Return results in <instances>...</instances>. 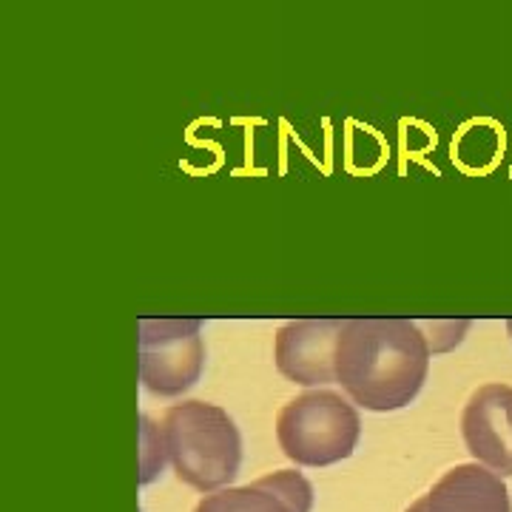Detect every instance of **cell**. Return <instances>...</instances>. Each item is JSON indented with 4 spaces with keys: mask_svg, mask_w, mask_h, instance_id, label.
<instances>
[{
    "mask_svg": "<svg viewBox=\"0 0 512 512\" xmlns=\"http://www.w3.org/2000/svg\"><path fill=\"white\" fill-rule=\"evenodd\" d=\"M163 439L177 478L214 493L231 484L242 464V436L234 419L211 402H183L163 416Z\"/></svg>",
    "mask_w": 512,
    "mask_h": 512,
    "instance_id": "2",
    "label": "cell"
},
{
    "mask_svg": "<svg viewBox=\"0 0 512 512\" xmlns=\"http://www.w3.org/2000/svg\"><path fill=\"white\" fill-rule=\"evenodd\" d=\"M421 512H512L501 476L481 464H458L419 498Z\"/></svg>",
    "mask_w": 512,
    "mask_h": 512,
    "instance_id": "8",
    "label": "cell"
},
{
    "mask_svg": "<svg viewBox=\"0 0 512 512\" xmlns=\"http://www.w3.org/2000/svg\"><path fill=\"white\" fill-rule=\"evenodd\" d=\"M362 436L356 407L333 393L311 390L285 404L276 416V441L299 467H330L353 456Z\"/></svg>",
    "mask_w": 512,
    "mask_h": 512,
    "instance_id": "3",
    "label": "cell"
},
{
    "mask_svg": "<svg viewBox=\"0 0 512 512\" xmlns=\"http://www.w3.org/2000/svg\"><path fill=\"white\" fill-rule=\"evenodd\" d=\"M430 348L416 319H348L336 345V382L348 399L373 413L402 410L419 396L430 370Z\"/></svg>",
    "mask_w": 512,
    "mask_h": 512,
    "instance_id": "1",
    "label": "cell"
},
{
    "mask_svg": "<svg viewBox=\"0 0 512 512\" xmlns=\"http://www.w3.org/2000/svg\"><path fill=\"white\" fill-rule=\"evenodd\" d=\"M507 330H510V336H512V319H510V322H507Z\"/></svg>",
    "mask_w": 512,
    "mask_h": 512,
    "instance_id": "12",
    "label": "cell"
},
{
    "mask_svg": "<svg viewBox=\"0 0 512 512\" xmlns=\"http://www.w3.org/2000/svg\"><path fill=\"white\" fill-rule=\"evenodd\" d=\"M348 319H293L276 330V370L296 384L336 382V345Z\"/></svg>",
    "mask_w": 512,
    "mask_h": 512,
    "instance_id": "5",
    "label": "cell"
},
{
    "mask_svg": "<svg viewBox=\"0 0 512 512\" xmlns=\"http://www.w3.org/2000/svg\"><path fill=\"white\" fill-rule=\"evenodd\" d=\"M421 336L427 339L430 353H447L464 339V333L470 328L467 319H416Z\"/></svg>",
    "mask_w": 512,
    "mask_h": 512,
    "instance_id": "9",
    "label": "cell"
},
{
    "mask_svg": "<svg viewBox=\"0 0 512 512\" xmlns=\"http://www.w3.org/2000/svg\"><path fill=\"white\" fill-rule=\"evenodd\" d=\"M165 461H168V450H165L163 430L148 416H143V478L140 481L151 484L163 473Z\"/></svg>",
    "mask_w": 512,
    "mask_h": 512,
    "instance_id": "10",
    "label": "cell"
},
{
    "mask_svg": "<svg viewBox=\"0 0 512 512\" xmlns=\"http://www.w3.org/2000/svg\"><path fill=\"white\" fill-rule=\"evenodd\" d=\"M140 379L151 396L177 399L205 367L202 319H140Z\"/></svg>",
    "mask_w": 512,
    "mask_h": 512,
    "instance_id": "4",
    "label": "cell"
},
{
    "mask_svg": "<svg viewBox=\"0 0 512 512\" xmlns=\"http://www.w3.org/2000/svg\"><path fill=\"white\" fill-rule=\"evenodd\" d=\"M407 512H421L419 501H416V504H410V510H407Z\"/></svg>",
    "mask_w": 512,
    "mask_h": 512,
    "instance_id": "11",
    "label": "cell"
},
{
    "mask_svg": "<svg viewBox=\"0 0 512 512\" xmlns=\"http://www.w3.org/2000/svg\"><path fill=\"white\" fill-rule=\"evenodd\" d=\"M313 487L296 470H276L248 487L205 495L194 512H311Z\"/></svg>",
    "mask_w": 512,
    "mask_h": 512,
    "instance_id": "7",
    "label": "cell"
},
{
    "mask_svg": "<svg viewBox=\"0 0 512 512\" xmlns=\"http://www.w3.org/2000/svg\"><path fill=\"white\" fill-rule=\"evenodd\" d=\"M464 444L481 467L512 476V387L484 384L470 396L461 416Z\"/></svg>",
    "mask_w": 512,
    "mask_h": 512,
    "instance_id": "6",
    "label": "cell"
}]
</instances>
